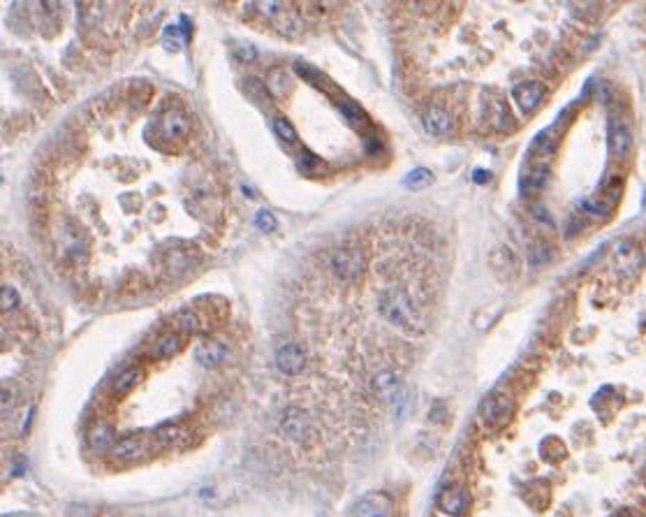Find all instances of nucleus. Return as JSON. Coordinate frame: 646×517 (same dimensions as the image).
I'll list each match as a JSON object with an SVG mask.
<instances>
[{
	"mask_svg": "<svg viewBox=\"0 0 646 517\" xmlns=\"http://www.w3.org/2000/svg\"><path fill=\"white\" fill-rule=\"evenodd\" d=\"M380 311L394 327L403 329V332L408 334L424 332V313L406 290H399V288L387 290L380 297Z\"/></svg>",
	"mask_w": 646,
	"mask_h": 517,
	"instance_id": "obj_1",
	"label": "nucleus"
},
{
	"mask_svg": "<svg viewBox=\"0 0 646 517\" xmlns=\"http://www.w3.org/2000/svg\"><path fill=\"white\" fill-rule=\"evenodd\" d=\"M514 409H517V404H514L512 397H507V395H491L489 399H484L479 416H482L484 425L496 427V429H498V427L510 425V420L514 416Z\"/></svg>",
	"mask_w": 646,
	"mask_h": 517,
	"instance_id": "obj_2",
	"label": "nucleus"
},
{
	"mask_svg": "<svg viewBox=\"0 0 646 517\" xmlns=\"http://www.w3.org/2000/svg\"><path fill=\"white\" fill-rule=\"evenodd\" d=\"M156 443L158 441H151L149 436H144V434H132V436H128V438L116 441V445L111 448V457H114L116 461L144 459L146 454L153 452Z\"/></svg>",
	"mask_w": 646,
	"mask_h": 517,
	"instance_id": "obj_3",
	"label": "nucleus"
},
{
	"mask_svg": "<svg viewBox=\"0 0 646 517\" xmlns=\"http://www.w3.org/2000/svg\"><path fill=\"white\" fill-rule=\"evenodd\" d=\"M438 510L447 517H465L470 510V494L461 485H447L438 496Z\"/></svg>",
	"mask_w": 646,
	"mask_h": 517,
	"instance_id": "obj_4",
	"label": "nucleus"
},
{
	"mask_svg": "<svg viewBox=\"0 0 646 517\" xmlns=\"http://www.w3.org/2000/svg\"><path fill=\"white\" fill-rule=\"evenodd\" d=\"M153 133H156L160 140L167 142V144L181 142L185 137V133H188L185 114L181 112V109H169V112H165L163 116H160L158 128H153Z\"/></svg>",
	"mask_w": 646,
	"mask_h": 517,
	"instance_id": "obj_5",
	"label": "nucleus"
},
{
	"mask_svg": "<svg viewBox=\"0 0 646 517\" xmlns=\"http://www.w3.org/2000/svg\"><path fill=\"white\" fill-rule=\"evenodd\" d=\"M545 95H547V88L542 86L540 81H535V79L521 81V84L514 86V91H512L514 102H517V107H519L524 114H533L535 109H538V107L542 105Z\"/></svg>",
	"mask_w": 646,
	"mask_h": 517,
	"instance_id": "obj_6",
	"label": "nucleus"
},
{
	"mask_svg": "<svg viewBox=\"0 0 646 517\" xmlns=\"http://www.w3.org/2000/svg\"><path fill=\"white\" fill-rule=\"evenodd\" d=\"M333 272H336V277L340 279H359L361 274L366 272V260L364 255H361L357 248H343V251H338L333 255Z\"/></svg>",
	"mask_w": 646,
	"mask_h": 517,
	"instance_id": "obj_7",
	"label": "nucleus"
},
{
	"mask_svg": "<svg viewBox=\"0 0 646 517\" xmlns=\"http://www.w3.org/2000/svg\"><path fill=\"white\" fill-rule=\"evenodd\" d=\"M607 147H609L611 158H616V161H623V158L630 154V149H632V128H630L628 121L614 119V121L609 123Z\"/></svg>",
	"mask_w": 646,
	"mask_h": 517,
	"instance_id": "obj_8",
	"label": "nucleus"
},
{
	"mask_svg": "<svg viewBox=\"0 0 646 517\" xmlns=\"http://www.w3.org/2000/svg\"><path fill=\"white\" fill-rule=\"evenodd\" d=\"M644 265V255L632 241H621L614 251V270L621 277H632Z\"/></svg>",
	"mask_w": 646,
	"mask_h": 517,
	"instance_id": "obj_9",
	"label": "nucleus"
},
{
	"mask_svg": "<svg viewBox=\"0 0 646 517\" xmlns=\"http://www.w3.org/2000/svg\"><path fill=\"white\" fill-rule=\"evenodd\" d=\"M352 515L354 517H389L392 515V503H389L385 494L373 492V494L361 496V499L354 503Z\"/></svg>",
	"mask_w": 646,
	"mask_h": 517,
	"instance_id": "obj_10",
	"label": "nucleus"
},
{
	"mask_svg": "<svg viewBox=\"0 0 646 517\" xmlns=\"http://www.w3.org/2000/svg\"><path fill=\"white\" fill-rule=\"evenodd\" d=\"M276 367L288 376L301 374L306 367V353L297 343H285V346L276 353Z\"/></svg>",
	"mask_w": 646,
	"mask_h": 517,
	"instance_id": "obj_11",
	"label": "nucleus"
},
{
	"mask_svg": "<svg viewBox=\"0 0 646 517\" xmlns=\"http://www.w3.org/2000/svg\"><path fill=\"white\" fill-rule=\"evenodd\" d=\"M422 126L426 130L429 135L433 137H442V135H449L452 133V116L447 109L438 107V105H431L424 109L422 114Z\"/></svg>",
	"mask_w": 646,
	"mask_h": 517,
	"instance_id": "obj_12",
	"label": "nucleus"
},
{
	"mask_svg": "<svg viewBox=\"0 0 646 517\" xmlns=\"http://www.w3.org/2000/svg\"><path fill=\"white\" fill-rule=\"evenodd\" d=\"M225 357H227V348H225V343H220L218 339H211V336H206V339L199 343V348H197V362H199L204 369H215V367H220V364L225 362Z\"/></svg>",
	"mask_w": 646,
	"mask_h": 517,
	"instance_id": "obj_13",
	"label": "nucleus"
},
{
	"mask_svg": "<svg viewBox=\"0 0 646 517\" xmlns=\"http://www.w3.org/2000/svg\"><path fill=\"white\" fill-rule=\"evenodd\" d=\"M283 429L288 432V436L290 438H295V441H306L310 436V420H308V416H306L304 411H299V409H290L288 411V416L283 418Z\"/></svg>",
	"mask_w": 646,
	"mask_h": 517,
	"instance_id": "obj_14",
	"label": "nucleus"
},
{
	"mask_svg": "<svg viewBox=\"0 0 646 517\" xmlns=\"http://www.w3.org/2000/svg\"><path fill=\"white\" fill-rule=\"evenodd\" d=\"M373 392L382 402H396V397L403 392V385L394 371H380V374L373 378Z\"/></svg>",
	"mask_w": 646,
	"mask_h": 517,
	"instance_id": "obj_15",
	"label": "nucleus"
},
{
	"mask_svg": "<svg viewBox=\"0 0 646 517\" xmlns=\"http://www.w3.org/2000/svg\"><path fill=\"white\" fill-rule=\"evenodd\" d=\"M181 348H183V336H181L179 332L163 334L151 346V357L153 360H169V357L176 355Z\"/></svg>",
	"mask_w": 646,
	"mask_h": 517,
	"instance_id": "obj_16",
	"label": "nucleus"
},
{
	"mask_svg": "<svg viewBox=\"0 0 646 517\" xmlns=\"http://www.w3.org/2000/svg\"><path fill=\"white\" fill-rule=\"evenodd\" d=\"M88 441H90V445L97 448V450H104V448H114L116 445V432H114V427H111V422H107V420H100V422H95L93 427H90Z\"/></svg>",
	"mask_w": 646,
	"mask_h": 517,
	"instance_id": "obj_17",
	"label": "nucleus"
},
{
	"mask_svg": "<svg viewBox=\"0 0 646 517\" xmlns=\"http://www.w3.org/2000/svg\"><path fill=\"white\" fill-rule=\"evenodd\" d=\"M547 177H549L547 163L535 165L533 170H528V172H524V174H521V192L526 195V192H531V190H540L542 186H545Z\"/></svg>",
	"mask_w": 646,
	"mask_h": 517,
	"instance_id": "obj_18",
	"label": "nucleus"
},
{
	"mask_svg": "<svg viewBox=\"0 0 646 517\" xmlns=\"http://www.w3.org/2000/svg\"><path fill=\"white\" fill-rule=\"evenodd\" d=\"M139 381H142V371H139L137 367H130V369H125L118 374L114 385H111V392H114L116 397H125Z\"/></svg>",
	"mask_w": 646,
	"mask_h": 517,
	"instance_id": "obj_19",
	"label": "nucleus"
},
{
	"mask_svg": "<svg viewBox=\"0 0 646 517\" xmlns=\"http://www.w3.org/2000/svg\"><path fill=\"white\" fill-rule=\"evenodd\" d=\"M403 183H406L408 190H424V188H429V186L433 183V174H431V170L417 167V170L410 172Z\"/></svg>",
	"mask_w": 646,
	"mask_h": 517,
	"instance_id": "obj_20",
	"label": "nucleus"
},
{
	"mask_svg": "<svg viewBox=\"0 0 646 517\" xmlns=\"http://www.w3.org/2000/svg\"><path fill=\"white\" fill-rule=\"evenodd\" d=\"M188 436L185 429L181 425H165L156 429V441L158 443H183V438Z\"/></svg>",
	"mask_w": 646,
	"mask_h": 517,
	"instance_id": "obj_21",
	"label": "nucleus"
},
{
	"mask_svg": "<svg viewBox=\"0 0 646 517\" xmlns=\"http://www.w3.org/2000/svg\"><path fill=\"white\" fill-rule=\"evenodd\" d=\"M579 206L590 216H609L611 211V202L609 199H595V197H583Z\"/></svg>",
	"mask_w": 646,
	"mask_h": 517,
	"instance_id": "obj_22",
	"label": "nucleus"
},
{
	"mask_svg": "<svg viewBox=\"0 0 646 517\" xmlns=\"http://www.w3.org/2000/svg\"><path fill=\"white\" fill-rule=\"evenodd\" d=\"M340 112L345 114V119L352 123V126H357L359 130H364L366 126H368V119H366V114L361 112V109L357 107V105H352V102H340Z\"/></svg>",
	"mask_w": 646,
	"mask_h": 517,
	"instance_id": "obj_23",
	"label": "nucleus"
},
{
	"mask_svg": "<svg viewBox=\"0 0 646 517\" xmlns=\"http://www.w3.org/2000/svg\"><path fill=\"white\" fill-rule=\"evenodd\" d=\"M199 325H201L199 318L190 311L176 313V318H174V327H176V332H197Z\"/></svg>",
	"mask_w": 646,
	"mask_h": 517,
	"instance_id": "obj_24",
	"label": "nucleus"
},
{
	"mask_svg": "<svg viewBox=\"0 0 646 517\" xmlns=\"http://www.w3.org/2000/svg\"><path fill=\"white\" fill-rule=\"evenodd\" d=\"M181 47H183V35L179 33L176 26H169V28L165 31V49L176 54Z\"/></svg>",
	"mask_w": 646,
	"mask_h": 517,
	"instance_id": "obj_25",
	"label": "nucleus"
},
{
	"mask_svg": "<svg viewBox=\"0 0 646 517\" xmlns=\"http://www.w3.org/2000/svg\"><path fill=\"white\" fill-rule=\"evenodd\" d=\"M554 258V251L547 244H535L531 251V265H545Z\"/></svg>",
	"mask_w": 646,
	"mask_h": 517,
	"instance_id": "obj_26",
	"label": "nucleus"
},
{
	"mask_svg": "<svg viewBox=\"0 0 646 517\" xmlns=\"http://www.w3.org/2000/svg\"><path fill=\"white\" fill-rule=\"evenodd\" d=\"M19 306V295L12 286L3 288V313H12Z\"/></svg>",
	"mask_w": 646,
	"mask_h": 517,
	"instance_id": "obj_27",
	"label": "nucleus"
},
{
	"mask_svg": "<svg viewBox=\"0 0 646 517\" xmlns=\"http://www.w3.org/2000/svg\"><path fill=\"white\" fill-rule=\"evenodd\" d=\"M276 133L281 135L285 142H295V128H292L290 121L283 119V116H278L276 119Z\"/></svg>",
	"mask_w": 646,
	"mask_h": 517,
	"instance_id": "obj_28",
	"label": "nucleus"
},
{
	"mask_svg": "<svg viewBox=\"0 0 646 517\" xmlns=\"http://www.w3.org/2000/svg\"><path fill=\"white\" fill-rule=\"evenodd\" d=\"M255 223H257V227H260V230H264V232H271V230L276 227V220H274V216H271L269 211H260V213H257V220H255Z\"/></svg>",
	"mask_w": 646,
	"mask_h": 517,
	"instance_id": "obj_29",
	"label": "nucleus"
},
{
	"mask_svg": "<svg viewBox=\"0 0 646 517\" xmlns=\"http://www.w3.org/2000/svg\"><path fill=\"white\" fill-rule=\"evenodd\" d=\"M616 517H642V515L635 513V510H621V513H618Z\"/></svg>",
	"mask_w": 646,
	"mask_h": 517,
	"instance_id": "obj_30",
	"label": "nucleus"
},
{
	"mask_svg": "<svg viewBox=\"0 0 646 517\" xmlns=\"http://www.w3.org/2000/svg\"><path fill=\"white\" fill-rule=\"evenodd\" d=\"M472 179H475V181H484V179H489V174H486V172H472Z\"/></svg>",
	"mask_w": 646,
	"mask_h": 517,
	"instance_id": "obj_31",
	"label": "nucleus"
},
{
	"mask_svg": "<svg viewBox=\"0 0 646 517\" xmlns=\"http://www.w3.org/2000/svg\"><path fill=\"white\" fill-rule=\"evenodd\" d=\"M644 209H646V192H644Z\"/></svg>",
	"mask_w": 646,
	"mask_h": 517,
	"instance_id": "obj_32",
	"label": "nucleus"
}]
</instances>
